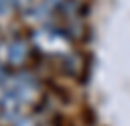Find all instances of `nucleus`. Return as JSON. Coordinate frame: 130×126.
<instances>
[{"instance_id": "nucleus-6", "label": "nucleus", "mask_w": 130, "mask_h": 126, "mask_svg": "<svg viewBox=\"0 0 130 126\" xmlns=\"http://www.w3.org/2000/svg\"><path fill=\"white\" fill-rule=\"evenodd\" d=\"M12 10H14V2L12 0H0V14L2 16L10 14Z\"/></svg>"}, {"instance_id": "nucleus-2", "label": "nucleus", "mask_w": 130, "mask_h": 126, "mask_svg": "<svg viewBox=\"0 0 130 126\" xmlns=\"http://www.w3.org/2000/svg\"><path fill=\"white\" fill-rule=\"evenodd\" d=\"M22 104V99L14 91H4V94L0 97V116L6 120H18Z\"/></svg>"}, {"instance_id": "nucleus-1", "label": "nucleus", "mask_w": 130, "mask_h": 126, "mask_svg": "<svg viewBox=\"0 0 130 126\" xmlns=\"http://www.w3.org/2000/svg\"><path fill=\"white\" fill-rule=\"evenodd\" d=\"M67 39H69V34L65 30H55V28H43L32 34L34 47L43 53H63Z\"/></svg>"}, {"instance_id": "nucleus-5", "label": "nucleus", "mask_w": 130, "mask_h": 126, "mask_svg": "<svg viewBox=\"0 0 130 126\" xmlns=\"http://www.w3.org/2000/svg\"><path fill=\"white\" fill-rule=\"evenodd\" d=\"M14 2V8L20 10L22 14H28L34 10V0H12Z\"/></svg>"}, {"instance_id": "nucleus-7", "label": "nucleus", "mask_w": 130, "mask_h": 126, "mask_svg": "<svg viewBox=\"0 0 130 126\" xmlns=\"http://www.w3.org/2000/svg\"><path fill=\"white\" fill-rule=\"evenodd\" d=\"M14 126H36V120L32 116H22L14 122Z\"/></svg>"}, {"instance_id": "nucleus-4", "label": "nucleus", "mask_w": 130, "mask_h": 126, "mask_svg": "<svg viewBox=\"0 0 130 126\" xmlns=\"http://www.w3.org/2000/svg\"><path fill=\"white\" fill-rule=\"evenodd\" d=\"M63 59H65V67H67V71H69L71 75H75V73H77V69L81 67L79 57H77V55H67V57H63Z\"/></svg>"}, {"instance_id": "nucleus-3", "label": "nucleus", "mask_w": 130, "mask_h": 126, "mask_svg": "<svg viewBox=\"0 0 130 126\" xmlns=\"http://www.w3.org/2000/svg\"><path fill=\"white\" fill-rule=\"evenodd\" d=\"M30 51H32V47H30V41H28V39L14 38L8 45V63L14 65V67L24 65V63L28 61V57H30Z\"/></svg>"}]
</instances>
